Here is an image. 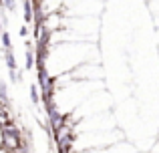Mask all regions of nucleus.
I'll return each instance as SVG.
<instances>
[{
    "instance_id": "nucleus-1",
    "label": "nucleus",
    "mask_w": 159,
    "mask_h": 153,
    "mask_svg": "<svg viewBox=\"0 0 159 153\" xmlns=\"http://www.w3.org/2000/svg\"><path fill=\"white\" fill-rule=\"evenodd\" d=\"M36 6V14H39V20L44 18L48 14H57V12L62 10L65 6V0H34Z\"/></svg>"
},
{
    "instance_id": "nucleus-2",
    "label": "nucleus",
    "mask_w": 159,
    "mask_h": 153,
    "mask_svg": "<svg viewBox=\"0 0 159 153\" xmlns=\"http://www.w3.org/2000/svg\"><path fill=\"white\" fill-rule=\"evenodd\" d=\"M151 151H153V153H159V141L155 143V145H153V149H151Z\"/></svg>"
},
{
    "instance_id": "nucleus-3",
    "label": "nucleus",
    "mask_w": 159,
    "mask_h": 153,
    "mask_svg": "<svg viewBox=\"0 0 159 153\" xmlns=\"http://www.w3.org/2000/svg\"><path fill=\"white\" fill-rule=\"evenodd\" d=\"M0 153H10V151H6L4 147H0Z\"/></svg>"
},
{
    "instance_id": "nucleus-4",
    "label": "nucleus",
    "mask_w": 159,
    "mask_h": 153,
    "mask_svg": "<svg viewBox=\"0 0 159 153\" xmlns=\"http://www.w3.org/2000/svg\"><path fill=\"white\" fill-rule=\"evenodd\" d=\"M0 147H2V129H0Z\"/></svg>"
}]
</instances>
